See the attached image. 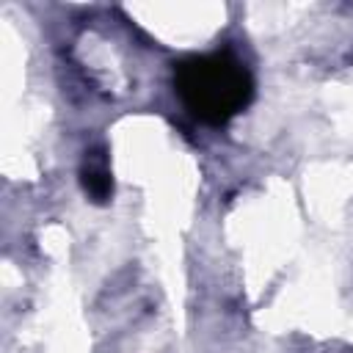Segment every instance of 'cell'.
I'll list each match as a JSON object with an SVG mask.
<instances>
[{"instance_id":"7a4b0ae2","label":"cell","mask_w":353,"mask_h":353,"mask_svg":"<svg viewBox=\"0 0 353 353\" xmlns=\"http://www.w3.org/2000/svg\"><path fill=\"white\" fill-rule=\"evenodd\" d=\"M80 179H83L85 193H88L94 201L102 204V201L110 199V193H113V179H110V171H108V163H105L102 152H85V163H83Z\"/></svg>"},{"instance_id":"6da1fadb","label":"cell","mask_w":353,"mask_h":353,"mask_svg":"<svg viewBox=\"0 0 353 353\" xmlns=\"http://www.w3.org/2000/svg\"><path fill=\"white\" fill-rule=\"evenodd\" d=\"M174 85L188 110L210 124L229 121L254 97V80L232 52L185 58L174 69Z\"/></svg>"}]
</instances>
